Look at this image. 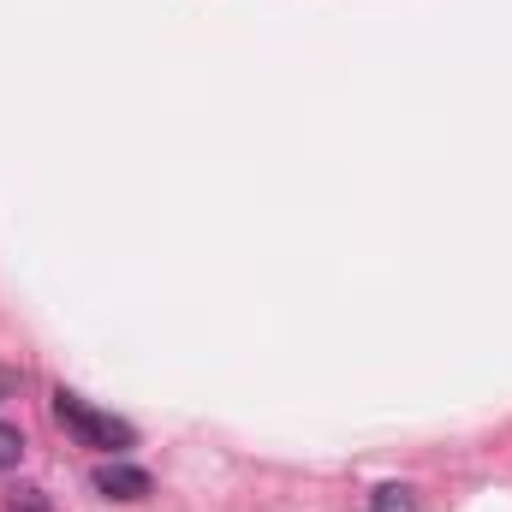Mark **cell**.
I'll use <instances>...</instances> for the list:
<instances>
[{"label": "cell", "mask_w": 512, "mask_h": 512, "mask_svg": "<svg viewBox=\"0 0 512 512\" xmlns=\"http://www.w3.org/2000/svg\"><path fill=\"white\" fill-rule=\"evenodd\" d=\"M18 459H24V435L12 423H0V471H12Z\"/></svg>", "instance_id": "5"}, {"label": "cell", "mask_w": 512, "mask_h": 512, "mask_svg": "<svg viewBox=\"0 0 512 512\" xmlns=\"http://www.w3.org/2000/svg\"><path fill=\"white\" fill-rule=\"evenodd\" d=\"M96 495H108V501H143L149 495V471H137L126 459H114V465H96Z\"/></svg>", "instance_id": "2"}, {"label": "cell", "mask_w": 512, "mask_h": 512, "mask_svg": "<svg viewBox=\"0 0 512 512\" xmlns=\"http://www.w3.org/2000/svg\"><path fill=\"white\" fill-rule=\"evenodd\" d=\"M6 512H54V507H48V495H42V489H30V483H24V489H12V495H6Z\"/></svg>", "instance_id": "4"}, {"label": "cell", "mask_w": 512, "mask_h": 512, "mask_svg": "<svg viewBox=\"0 0 512 512\" xmlns=\"http://www.w3.org/2000/svg\"><path fill=\"white\" fill-rule=\"evenodd\" d=\"M370 512H417V489H405V483H387L370 495Z\"/></svg>", "instance_id": "3"}, {"label": "cell", "mask_w": 512, "mask_h": 512, "mask_svg": "<svg viewBox=\"0 0 512 512\" xmlns=\"http://www.w3.org/2000/svg\"><path fill=\"white\" fill-rule=\"evenodd\" d=\"M54 423H60L78 447H96V453H126V447H137V429H131L126 417L96 411V405H90L84 393H72V387L54 393Z\"/></svg>", "instance_id": "1"}]
</instances>
